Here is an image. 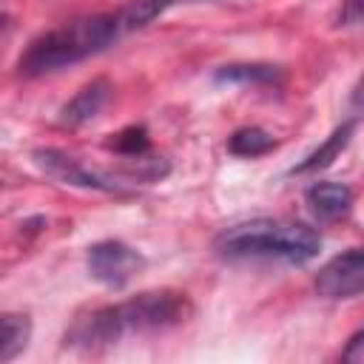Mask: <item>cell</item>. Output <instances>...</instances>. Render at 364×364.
<instances>
[{"mask_svg":"<svg viewBox=\"0 0 364 364\" xmlns=\"http://www.w3.org/2000/svg\"><path fill=\"white\" fill-rule=\"evenodd\" d=\"M171 3L173 0H131L122 9H117V14L125 31H136V28H145L151 20H156Z\"/></svg>","mask_w":364,"mask_h":364,"instance_id":"obj_14","label":"cell"},{"mask_svg":"<svg viewBox=\"0 0 364 364\" xmlns=\"http://www.w3.org/2000/svg\"><path fill=\"white\" fill-rule=\"evenodd\" d=\"M31 338V318L26 313H3L0 318V361H14Z\"/></svg>","mask_w":364,"mask_h":364,"instance_id":"obj_11","label":"cell"},{"mask_svg":"<svg viewBox=\"0 0 364 364\" xmlns=\"http://www.w3.org/2000/svg\"><path fill=\"white\" fill-rule=\"evenodd\" d=\"M191 310L193 307L185 293L148 290L128 301L97 307V310L80 316L65 333V347L102 350L131 333H162V330L185 324Z\"/></svg>","mask_w":364,"mask_h":364,"instance_id":"obj_1","label":"cell"},{"mask_svg":"<svg viewBox=\"0 0 364 364\" xmlns=\"http://www.w3.org/2000/svg\"><path fill=\"white\" fill-rule=\"evenodd\" d=\"M304 205L316 222L330 225L353 210V191L344 182H313L304 191Z\"/></svg>","mask_w":364,"mask_h":364,"instance_id":"obj_7","label":"cell"},{"mask_svg":"<svg viewBox=\"0 0 364 364\" xmlns=\"http://www.w3.org/2000/svg\"><path fill=\"white\" fill-rule=\"evenodd\" d=\"M313 287L330 301L364 296V247H350L324 262L313 279Z\"/></svg>","mask_w":364,"mask_h":364,"instance_id":"obj_6","label":"cell"},{"mask_svg":"<svg viewBox=\"0 0 364 364\" xmlns=\"http://www.w3.org/2000/svg\"><path fill=\"white\" fill-rule=\"evenodd\" d=\"M321 250L316 228L290 219H247L225 228L213 239V253L225 262H284L307 264Z\"/></svg>","mask_w":364,"mask_h":364,"instance_id":"obj_3","label":"cell"},{"mask_svg":"<svg viewBox=\"0 0 364 364\" xmlns=\"http://www.w3.org/2000/svg\"><path fill=\"white\" fill-rule=\"evenodd\" d=\"M85 264H88V273L94 282H100L111 290H119L142 270L145 259L136 247H131L119 239H102L88 247Z\"/></svg>","mask_w":364,"mask_h":364,"instance_id":"obj_5","label":"cell"},{"mask_svg":"<svg viewBox=\"0 0 364 364\" xmlns=\"http://www.w3.org/2000/svg\"><path fill=\"white\" fill-rule=\"evenodd\" d=\"M276 148V136H270L264 128L259 125H247V128H239L228 136V151L233 156H245V159H256V156H264Z\"/></svg>","mask_w":364,"mask_h":364,"instance_id":"obj_12","label":"cell"},{"mask_svg":"<svg viewBox=\"0 0 364 364\" xmlns=\"http://www.w3.org/2000/svg\"><path fill=\"white\" fill-rule=\"evenodd\" d=\"M213 80L228 85H282L284 74L270 63H228L213 71Z\"/></svg>","mask_w":364,"mask_h":364,"instance_id":"obj_10","label":"cell"},{"mask_svg":"<svg viewBox=\"0 0 364 364\" xmlns=\"http://www.w3.org/2000/svg\"><path fill=\"white\" fill-rule=\"evenodd\" d=\"M350 105L358 111V114H364V74L358 77V82L353 85V94H350Z\"/></svg>","mask_w":364,"mask_h":364,"instance_id":"obj_16","label":"cell"},{"mask_svg":"<svg viewBox=\"0 0 364 364\" xmlns=\"http://www.w3.org/2000/svg\"><path fill=\"white\" fill-rule=\"evenodd\" d=\"M111 82L105 77H94L91 82H85L63 108H60V122L68 125V128H80L85 122H91L102 108L105 102L111 100Z\"/></svg>","mask_w":364,"mask_h":364,"instance_id":"obj_8","label":"cell"},{"mask_svg":"<svg viewBox=\"0 0 364 364\" xmlns=\"http://www.w3.org/2000/svg\"><path fill=\"white\" fill-rule=\"evenodd\" d=\"M108 151L125 156V159H136V156H145L151 154V134L145 125H128L122 131H117L108 142H105Z\"/></svg>","mask_w":364,"mask_h":364,"instance_id":"obj_13","label":"cell"},{"mask_svg":"<svg viewBox=\"0 0 364 364\" xmlns=\"http://www.w3.org/2000/svg\"><path fill=\"white\" fill-rule=\"evenodd\" d=\"M31 162L51 179L63 182V185H71V188H82V191H102V193H128L131 191V182L125 179H117V176H105V173H97L91 168H85L80 159L68 156L65 151H57V148H37L31 151Z\"/></svg>","mask_w":364,"mask_h":364,"instance_id":"obj_4","label":"cell"},{"mask_svg":"<svg viewBox=\"0 0 364 364\" xmlns=\"http://www.w3.org/2000/svg\"><path fill=\"white\" fill-rule=\"evenodd\" d=\"M125 34L119 14H85L74 17L57 28H48L37 34L17 60V74L26 80L54 74L60 68H68L74 63H82L100 51H105L111 43H117Z\"/></svg>","mask_w":364,"mask_h":364,"instance_id":"obj_2","label":"cell"},{"mask_svg":"<svg viewBox=\"0 0 364 364\" xmlns=\"http://www.w3.org/2000/svg\"><path fill=\"white\" fill-rule=\"evenodd\" d=\"M364 23V0H338L336 26H361Z\"/></svg>","mask_w":364,"mask_h":364,"instance_id":"obj_15","label":"cell"},{"mask_svg":"<svg viewBox=\"0 0 364 364\" xmlns=\"http://www.w3.org/2000/svg\"><path fill=\"white\" fill-rule=\"evenodd\" d=\"M353 134H355V119H344L341 125H336V128L330 131V136H327L318 148H313V151H310L301 162H296L287 173H290V176H304V173H318V171L330 168V165L338 159V154L350 145Z\"/></svg>","mask_w":364,"mask_h":364,"instance_id":"obj_9","label":"cell"}]
</instances>
